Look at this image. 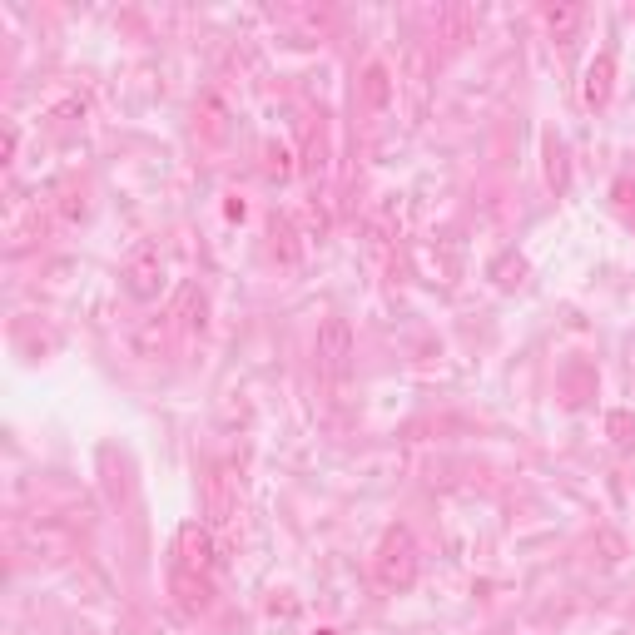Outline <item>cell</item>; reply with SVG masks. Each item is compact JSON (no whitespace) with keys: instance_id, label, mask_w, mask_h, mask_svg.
I'll use <instances>...</instances> for the list:
<instances>
[{"instance_id":"1","label":"cell","mask_w":635,"mask_h":635,"mask_svg":"<svg viewBox=\"0 0 635 635\" xmlns=\"http://www.w3.org/2000/svg\"><path fill=\"white\" fill-rule=\"evenodd\" d=\"M422 571V551H417V536L407 526H387L378 541V556H373V576L387 591H407Z\"/></svg>"},{"instance_id":"2","label":"cell","mask_w":635,"mask_h":635,"mask_svg":"<svg viewBox=\"0 0 635 635\" xmlns=\"http://www.w3.org/2000/svg\"><path fill=\"white\" fill-rule=\"evenodd\" d=\"M313 353H318V373L328 382H343L353 373V358H358V333H353V323L348 318H323V328H318V343H313Z\"/></svg>"},{"instance_id":"3","label":"cell","mask_w":635,"mask_h":635,"mask_svg":"<svg viewBox=\"0 0 635 635\" xmlns=\"http://www.w3.org/2000/svg\"><path fill=\"white\" fill-rule=\"evenodd\" d=\"M164 254H159V244H134L125 258V268H120V283H125V293L134 303H154L159 293H164Z\"/></svg>"},{"instance_id":"4","label":"cell","mask_w":635,"mask_h":635,"mask_svg":"<svg viewBox=\"0 0 635 635\" xmlns=\"http://www.w3.org/2000/svg\"><path fill=\"white\" fill-rule=\"evenodd\" d=\"M214 556H219V546H214V526H204V521H184L179 526V536H174V566H189V571H214Z\"/></svg>"},{"instance_id":"5","label":"cell","mask_w":635,"mask_h":635,"mask_svg":"<svg viewBox=\"0 0 635 635\" xmlns=\"http://www.w3.org/2000/svg\"><path fill=\"white\" fill-rule=\"evenodd\" d=\"M234 521H239V477L229 467H214L209 472V526L229 531Z\"/></svg>"},{"instance_id":"6","label":"cell","mask_w":635,"mask_h":635,"mask_svg":"<svg viewBox=\"0 0 635 635\" xmlns=\"http://www.w3.org/2000/svg\"><path fill=\"white\" fill-rule=\"evenodd\" d=\"M169 586H174V601L184 616H204L214 606V586L204 571H189V566H169Z\"/></svg>"},{"instance_id":"7","label":"cell","mask_w":635,"mask_h":635,"mask_svg":"<svg viewBox=\"0 0 635 635\" xmlns=\"http://www.w3.org/2000/svg\"><path fill=\"white\" fill-rule=\"evenodd\" d=\"M611 95H616V55H611V50H601V55L586 65L581 100H586V110H606V105H611Z\"/></svg>"},{"instance_id":"8","label":"cell","mask_w":635,"mask_h":635,"mask_svg":"<svg viewBox=\"0 0 635 635\" xmlns=\"http://www.w3.org/2000/svg\"><path fill=\"white\" fill-rule=\"evenodd\" d=\"M392 95H397V80H392V70L373 60L368 70H363V105H368V115H387L392 110Z\"/></svg>"},{"instance_id":"9","label":"cell","mask_w":635,"mask_h":635,"mask_svg":"<svg viewBox=\"0 0 635 635\" xmlns=\"http://www.w3.org/2000/svg\"><path fill=\"white\" fill-rule=\"evenodd\" d=\"M541 20H546V30H551L556 40H571V35L581 30L586 10H581V5H571V0H556V5H546V10H541Z\"/></svg>"},{"instance_id":"10","label":"cell","mask_w":635,"mask_h":635,"mask_svg":"<svg viewBox=\"0 0 635 635\" xmlns=\"http://www.w3.org/2000/svg\"><path fill=\"white\" fill-rule=\"evenodd\" d=\"M179 323H184V333H204L209 328V298L199 288H184L179 293Z\"/></svg>"},{"instance_id":"11","label":"cell","mask_w":635,"mask_h":635,"mask_svg":"<svg viewBox=\"0 0 635 635\" xmlns=\"http://www.w3.org/2000/svg\"><path fill=\"white\" fill-rule=\"evenodd\" d=\"M263 174H268L273 184L293 179V154H288L283 144H268V154H263Z\"/></svg>"},{"instance_id":"12","label":"cell","mask_w":635,"mask_h":635,"mask_svg":"<svg viewBox=\"0 0 635 635\" xmlns=\"http://www.w3.org/2000/svg\"><path fill=\"white\" fill-rule=\"evenodd\" d=\"M606 427H611V442H616V447H635V417L631 412H611Z\"/></svg>"},{"instance_id":"13","label":"cell","mask_w":635,"mask_h":635,"mask_svg":"<svg viewBox=\"0 0 635 635\" xmlns=\"http://www.w3.org/2000/svg\"><path fill=\"white\" fill-rule=\"evenodd\" d=\"M521 273H526V258L507 254L502 263H497V283H502V288H511V283H521Z\"/></svg>"},{"instance_id":"14","label":"cell","mask_w":635,"mask_h":635,"mask_svg":"<svg viewBox=\"0 0 635 635\" xmlns=\"http://www.w3.org/2000/svg\"><path fill=\"white\" fill-rule=\"evenodd\" d=\"M546 174H551V184H556V189H566V154H561V149H551V164H546Z\"/></svg>"},{"instance_id":"15","label":"cell","mask_w":635,"mask_h":635,"mask_svg":"<svg viewBox=\"0 0 635 635\" xmlns=\"http://www.w3.org/2000/svg\"><path fill=\"white\" fill-rule=\"evenodd\" d=\"M15 149H20V129L10 125V129H5V149H0V159L10 164V159H15Z\"/></svg>"},{"instance_id":"16","label":"cell","mask_w":635,"mask_h":635,"mask_svg":"<svg viewBox=\"0 0 635 635\" xmlns=\"http://www.w3.org/2000/svg\"><path fill=\"white\" fill-rule=\"evenodd\" d=\"M318 635H333V631H318Z\"/></svg>"}]
</instances>
